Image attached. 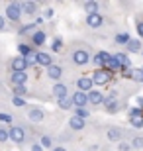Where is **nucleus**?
I'll return each mask as SVG.
<instances>
[{
  "instance_id": "obj_1",
  "label": "nucleus",
  "mask_w": 143,
  "mask_h": 151,
  "mask_svg": "<svg viewBox=\"0 0 143 151\" xmlns=\"http://www.w3.org/2000/svg\"><path fill=\"white\" fill-rule=\"evenodd\" d=\"M71 61L77 65V67H86L88 63L92 61V55L88 53V49L84 47H77V49H73L71 53Z\"/></svg>"
},
{
  "instance_id": "obj_2",
  "label": "nucleus",
  "mask_w": 143,
  "mask_h": 151,
  "mask_svg": "<svg viewBox=\"0 0 143 151\" xmlns=\"http://www.w3.org/2000/svg\"><path fill=\"white\" fill-rule=\"evenodd\" d=\"M22 16H24L22 2H10V4L6 6V10H4V18H6V20L18 24L20 20H22Z\"/></svg>"
},
{
  "instance_id": "obj_3",
  "label": "nucleus",
  "mask_w": 143,
  "mask_h": 151,
  "mask_svg": "<svg viewBox=\"0 0 143 151\" xmlns=\"http://www.w3.org/2000/svg\"><path fill=\"white\" fill-rule=\"evenodd\" d=\"M8 135H10V141H14L16 145H24L28 135H26V129L22 126H10L8 128Z\"/></svg>"
},
{
  "instance_id": "obj_4",
  "label": "nucleus",
  "mask_w": 143,
  "mask_h": 151,
  "mask_svg": "<svg viewBox=\"0 0 143 151\" xmlns=\"http://www.w3.org/2000/svg\"><path fill=\"white\" fill-rule=\"evenodd\" d=\"M90 78H92V83L96 86H104V84H108L112 81V73L106 71V69H94V73Z\"/></svg>"
},
{
  "instance_id": "obj_5",
  "label": "nucleus",
  "mask_w": 143,
  "mask_h": 151,
  "mask_svg": "<svg viewBox=\"0 0 143 151\" xmlns=\"http://www.w3.org/2000/svg\"><path fill=\"white\" fill-rule=\"evenodd\" d=\"M124 135H126V132L121 128H118V126H110V128H106V139L108 141H116V143H120V141H124Z\"/></svg>"
},
{
  "instance_id": "obj_6",
  "label": "nucleus",
  "mask_w": 143,
  "mask_h": 151,
  "mask_svg": "<svg viewBox=\"0 0 143 151\" xmlns=\"http://www.w3.org/2000/svg\"><path fill=\"white\" fill-rule=\"evenodd\" d=\"M73 100V106L75 108H88L90 104H88V94L86 92H80V90H75L71 96Z\"/></svg>"
},
{
  "instance_id": "obj_7",
  "label": "nucleus",
  "mask_w": 143,
  "mask_h": 151,
  "mask_svg": "<svg viewBox=\"0 0 143 151\" xmlns=\"http://www.w3.org/2000/svg\"><path fill=\"white\" fill-rule=\"evenodd\" d=\"M110 53L108 51H96L92 55V63H94V67L96 69H106V63L110 61Z\"/></svg>"
},
{
  "instance_id": "obj_8",
  "label": "nucleus",
  "mask_w": 143,
  "mask_h": 151,
  "mask_svg": "<svg viewBox=\"0 0 143 151\" xmlns=\"http://www.w3.org/2000/svg\"><path fill=\"white\" fill-rule=\"evenodd\" d=\"M10 69H12V73H26V69H28V61H26V57H12V61H10Z\"/></svg>"
},
{
  "instance_id": "obj_9",
  "label": "nucleus",
  "mask_w": 143,
  "mask_h": 151,
  "mask_svg": "<svg viewBox=\"0 0 143 151\" xmlns=\"http://www.w3.org/2000/svg\"><path fill=\"white\" fill-rule=\"evenodd\" d=\"M77 90H80V92H90V90H94V83H92V78L86 77V75H83V77H78L77 78Z\"/></svg>"
},
{
  "instance_id": "obj_10",
  "label": "nucleus",
  "mask_w": 143,
  "mask_h": 151,
  "mask_svg": "<svg viewBox=\"0 0 143 151\" xmlns=\"http://www.w3.org/2000/svg\"><path fill=\"white\" fill-rule=\"evenodd\" d=\"M86 26L88 28H92V29H98L104 26V16L102 14H86Z\"/></svg>"
},
{
  "instance_id": "obj_11",
  "label": "nucleus",
  "mask_w": 143,
  "mask_h": 151,
  "mask_svg": "<svg viewBox=\"0 0 143 151\" xmlns=\"http://www.w3.org/2000/svg\"><path fill=\"white\" fill-rule=\"evenodd\" d=\"M35 63L47 69V67H51V65H53V57H51V53H45V51H37V53H35Z\"/></svg>"
},
{
  "instance_id": "obj_12",
  "label": "nucleus",
  "mask_w": 143,
  "mask_h": 151,
  "mask_svg": "<svg viewBox=\"0 0 143 151\" xmlns=\"http://www.w3.org/2000/svg\"><path fill=\"white\" fill-rule=\"evenodd\" d=\"M28 118L32 122H43L45 120V110L41 106H32L28 110Z\"/></svg>"
},
{
  "instance_id": "obj_13",
  "label": "nucleus",
  "mask_w": 143,
  "mask_h": 151,
  "mask_svg": "<svg viewBox=\"0 0 143 151\" xmlns=\"http://www.w3.org/2000/svg\"><path fill=\"white\" fill-rule=\"evenodd\" d=\"M45 41H47V35H45V32H41V29H35V34L29 37V45H32L33 49H35V47H41Z\"/></svg>"
},
{
  "instance_id": "obj_14",
  "label": "nucleus",
  "mask_w": 143,
  "mask_h": 151,
  "mask_svg": "<svg viewBox=\"0 0 143 151\" xmlns=\"http://www.w3.org/2000/svg\"><path fill=\"white\" fill-rule=\"evenodd\" d=\"M51 94L55 96L57 100H59V98H67V96H69V86L63 84V83H55V86L51 88Z\"/></svg>"
},
{
  "instance_id": "obj_15",
  "label": "nucleus",
  "mask_w": 143,
  "mask_h": 151,
  "mask_svg": "<svg viewBox=\"0 0 143 151\" xmlns=\"http://www.w3.org/2000/svg\"><path fill=\"white\" fill-rule=\"evenodd\" d=\"M63 73H65V71H63V67H61V65H55V63H53V65H51V67H47V77L51 78V81H57V83H59L61 81V77H63Z\"/></svg>"
},
{
  "instance_id": "obj_16",
  "label": "nucleus",
  "mask_w": 143,
  "mask_h": 151,
  "mask_svg": "<svg viewBox=\"0 0 143 151\" xmlns=\"http://www.w3.org/2000/svg\"><path fill=\"white\" fill-rule=\"evenodd\" d=\"M84 128H86V120L77 118V116L69 118V129H73V132H80V129H84Z\"/></svg>"
},
{
  "instance_id": "obj_17",
  "label": "nucleus",
  "mask_w": 143,
  "mask_h": 151,
  "mask_svg": "<svg viewBox=\"0 0 143 151\" xmlns=\"http://www.w3.org/2000/svg\"><path fill=\"white\" fill-rule=\"evenodd\" d=\"M104 94H102V92H100V90H90V92H88V104H94V106H98V104H104Z\"/></svg>"
},
{
  "instance_id": "obj_18",
  "label": "nucleus",
  "mask_w": 143,
  "mask_h": 151,
  "mask_svg": "<svg viewBox=\"0 0 143 151\" xmlns=\"http://www.w3.org/2000/svg\"><path fill=\"white\" fill-rule=\"evenodd\" d=\"M83 10L86 12V14H98L100 12V2H96V0H84Z\"/></svg>"
},
{
  "instance_id": "obj_19",
  "label": "nucleus",
  "mask_w": 143,
  "mask_h": 151,
  "mask_svg": "<svg viewBox=\"0 0 143 151\" xmlns=\"http://www.w3.org/2000/svg\"><path fill=\"white\" fill-rule=\"evenodd\" d=\"M10 83L14 86H22L28 83V73H10Z\"/></svg>"
},
{
  "instance_id": "obj_20",
  "label": "nucleus",
  "mask_w": 143,
  "mask_h": 151,
  "mask_svg": "<svg viewBox=\"0 0 143 151\" xmlns=\"http://www.w3.org/2000/svg\"><path fill=\"white\" fill-rule=\"evenodd\" d=\"M102 106H104V110H106L108 114H116L118 110H120V102H118V100H114V98H110V96H108V98L104 100V104H102Z\"/></svg>"
},
{
  "instance_id": "obj_21",
  "label": "nucleus",
  "mask_w": 143,
  "mask_h": 151,
  "mask_svg": "<svg viewBox=\"0 0 143 151\" xmlns=\"http://www.w3.org/2000/svg\"><path fill=\"white\" fill-rule=\"evenodd\" d=\"M22 10L26 16H35L39 12V4L37 2H22Z\"/></svg>"
},
{
  "instance_id": "obj_22",
  "label": "nucleus",
  "mask_w": 143,
  "mask_h": 151,
  "mask_svg": "<svg viewBox=\"0 0 143 151\" xmlns=\"http://www.w3.org/2000/svg\"><path fill=\"white\" fill-rule=\"evenodd\" d=\"M37 51L33 49L29 43H18V55L20 57H29V55H35Z\"/></svg>"
},
{
  "instance_id": "obj_23",
  "label": "nucleus",
  "mask_w": 143,
  "mask_h": 151,
  "mask_svg": "<svg viewBox=\"0 0 143 151\" xmlns=\"http://www.w3.org/2000/svg\"><path fill=\"white\" fill-rule=\"evenodd\" d=\"M116 59H118V63L121 65V69H132V59L127 57V53H124V51H120V53H116Z\"/></svg>"
},
{
  "instance_id": "obj_24",
  "label": "nucleus",
  "mask_w": 143,
  "mask_h": 151,
  "mask_svg": "<svg viewBox=\"0 0 143 151\" xmlns=\"http://www.w3.org/2000/svg\"><path fill=\"white\" fill-rule=\"evenodd\" d=\"M126 49H127V53H139L141 51V39L139 37H135V39H129V43L126 45Z\"/></svg>"
},
{
  "instance_id": "obj_25",
  "label": "nucleus",
  "mask_w": 143,
  "mask_h": 151,
  "mask_svg": "<svg viewBox=\"0 0 143 151\" xmlns=\"http://www.w3.org/2000/svg\"><path fill=\"white\" fill-rule=\"evenodd\" d=\"M106 71H110V73L114 75V73H118V71H124V69H121V65L118 63V59L112 55V57H110V61L106 63Z\"/></svg>"
},
{
  "instance_id": "obj_26",
  "label": "nucleus",
  "mask_w": 143,
  "mask_h": 151,
  "mask_svg": "<svg viewBox=\"0 0 143 151\" xmlns=\"http://www.w3.org/2000/svg\"><path fill=\"white\" fill-rule=\"evenodd\" d=\"M35 28H37V26H35V24H24L22 28L18 29V35H29V37H32L33 34H35Z\"/></svg>"
},
{
  "instance_id": "obj_27",
  "label": "nucleus",
  "mask_w": 143,
  "mask_h": 151,
  "mask_svg": "<svg viewBox=\"0 0 143 151\" xmlns=\"http://www.w3.org/2000/svg\"><path fill=\"white\" fill-rule=\"evenodd\" d=\"M57 106H59V110H73V100H71V96H67V98H59L57 100Z\"/></svg>"
},
{
  "instance_id": "obj_28",
  "label": "nucleus",
  "mask_w": 143,
  "mask_h": 151,
  "mask_svg": "<svg viewBox=\"0 0 143 151\" xmlns=\"http://www.w3.org/2000/svg\"><path fill=\"white\" fill-rule=\"evenodd\" d=\"M129 34H127V32H120V34H116L114 35V41L116 43H120V45H127L129 43Z\"/></svg>"
},
{
  "instance_id": "obj_29",
  "label": "nucleus",
  "mask_w": 143,
  "mask_h": 151,
  "mask_svg": "<svg viewBox=\"0 0 143 151\" xmlns=\"http://www.w3.org/2000/svg\"><path fill=\"white\" fill-rule=\"evenodd\" d=\"M39 143H41V147H43V149H53V147H55V141H53V137H51V135H41V141H39Z\"/></svg>"
},
{
  "instance_id": "obj_30",
  "label": "nucleus",
  "mask_w": 143,
  "mask_h": 151,
  "mask_svg": "<svg viewBox=\"0 0 143 151\" xmlns=\"http://www.w3.org/2000/svg\"><path fill=\"white\" fill-rule=\"evenodd\" d=\"M132 147L133 149H143V135H137V134H133L132 135Z\"/></svg>"
},
{
  "instance_id": "obj_31",
  "label": "nucleus",
  "mask_w": 143,
  "mask_h": 151,
  "mask_svg": "<svg viewBox=\"0 0 143 151\" xmlns=\"http://www.w3.org/2000/svg\"><path fill=\"white\" fill-rule=\"evenodd\" d=\"M63 45H65L63 37H55L53 41H51V51H53V53H59V51L63 49Z\"/></svg>"
},
{
  "instance_id": "obj_32",
  "label": "nucleus",
  "mask_w": 143,
  "mask_h": 151,
  "mask_svg": "<svg viewBox=\"0 0 143 151\" xmlns=\"http://www.w3.org/2000/svg\"><path fill=\"white\" fill-rule=\"evenodd\" d=\"M12 92H14V96L24 98V96L28 94V86H26V84H22V86H14V88H12Z\"/></svg>"
},
{
  "instance_id": "obj_33",
  "label": "nucleus",
  "mask_w": 143,
  "mask_h": 151,
  "mask_svg": "<svg viewBox=\"0 0 143 151\" xmlns=\"http://www.w3.org/2000/svg\"><path fill=\"white\" fill-rule=\"evenodd\" d=\"M73 110H75V114H73V116L83 118V120H86V118L90 116V112H88V108H73Z\"/></svg>"
},
{
  "instance_id": "obj_34",
  "label": "nucleus",
  "mask_w": 143,
  "mask_h": 151,
  "mask_svg": "<svg viewBox=\"0 0 143 151\" xmlns=\"http://www.w3.org/2000/svg\"><path fill=\"white\" fill-rule=\"evenodd\" d=\"M127 116L129 118H139V116H143V110L137 108V106H132V108H127Z\"/></svg>"
},
{
  "instance_id": "obj_35",
  "label": "nucleus",
  "mask_w": 143,
  "mask_h": 151,
  "mask_svg": "<svg viewBox=\"0 0 143 151\" xmlns=\"http://www.w3.org/2000/svg\"><path fill=\"white\" fill-rule=\"evenodd\" d=\"M129 124H132V128L141 129L143 128V116H139V118H129Z\"/></svg>"
},
{
  "instance_id": "obj_36",
  "label": "nucleus",
  "mask_w": 143,
  "mask_h": 151,
  "mask_svg": "<svg viewBox=\"0 0 143 151\" xmlns=\"http://www.w3.org/2000/svg\"><path fill=\"white\" fill-rule=\"evenodd\" d=\"M6 141H10V135H8V129L4 126H0V143H6Z\"/></svg>"
},
{
  "instance_id": "obj_37",
  "label": "nucleus",
  "mask_w": 143,
  "mask_h": 151,
  "mask_svg": "<svg viewBox=\"0 0 143 151\" xmlns=\"http://www.w3.org/2000/svg\"><path fill=\"white\" fill-rule=\"evenodd\" d=\"M12 122H14V118H12L10 114L0 112V124H10V126H12Z\"/></svg>"
},
{
  "instance_id": "obj_38",
  "label": "nucleus",
  "mask_w": 143,
  "mask_h": 151,
  "mask_svg": "<svg viewBox=\"0 0 143 151\" xmlns=\"http://www.w3.org/2000/svg\"><path fill=\"white\" fill-rule=\"evenodd\" d=\"M12 104H14L16 108H24V106H26V100L20 98V96H12Z\"/></svg>"
},
{
  "instance_id": "obj_39",
  "label": "nucleus",
  "mask_w": 143,
  "mask_h": 151,
  "mask_svg": "<svg viewBox=\"0 0 143 151\" xmlns=\"http://www.w3.org/2000/svg\"><path fill=\"white\" fill-rule=\"evenodd\" d=\"M118 149L120 151H133V147H132L129 141H120V143H118Z\"/></svg>"
},
{
  "instance_id": "obj_40",
  "label": "nucleus",
  "mask_w": 143,
  "mask_h": 151,
  "mask_svg": "<svg viewBox=\"0 0 143 151\" xmlns=\"http://www.w3.org/2000/svg\"><path fill=\"white\" fill-rule=\"evenodd\" d=\"M53 16H55V10H53V8H45L43 10V18L45 20H51Z\"/></svg>"
},
{
  "instance_id": "obj_41",
  "label": "nucleus",
  "mask_w": 143,
  "mask_h": 151,
  "mask_svg": "<svg viewBox=\"0 0 143 151\" xmlns=\"http://www.w3.org/2000/svg\"><path fill=\"white\" fill-rule=\"evenodd\" d=\"M121 75H124V78H133L135 69H124V71H121Z\"/></svg>"
},
{
  "instance_id": "obj_42",
  "label": "nucleus",
  "mask_w": 143,
  "mask_h": 151,
  "mask_svg": "<svg viewBox=\"0 0 143 151\" xmlns=\"http://www.w3.org/2000/svg\"><path fill=\"white\" fill-rule=\"evenodd\" d=\"M135 29H137V35H139V39H143V22H141V20L137 22V26H135Z\"/></svg>"
},
{
  "instance_id": "obj_43",
  "label": "nucleus",
  "mask_w": 143,
  "mask_h": 151,
  "mask_svg": "<svg viewBox=\"0 0 143 151\" xmlns=\"http://www.w3.org/2000/svg\"><path fill=\"white\" fill-rule=\"evenodd\" d=\"M133 81L143 83V73H141V69H137V71H135V75H133Z\"/></svg>"
},
{
  "instance_id": "obj_44",
  "label": "nucleus",
  "mask_w": 143,
  "mask_h": 151,
  "mask_svg": "<svg viewBox=\"0 0 143 151\" xmlns=\"http://www.w3.org/2000/svg\"><path fill=\"white\" fill-rule=\"evenodd\" d=\"M29 151H43V147H41V143L33 141V143H32V147H29Z\"/></svg>"
},
{
  "instance_id": "obj_45",
  "label": "nucleus",
  "mask_w": 143,
  "mask_h": 151,
  "mask_svg": "<svg viewBox=\"0 0 143 151\" xmlns=\"http://www.w3.org/2000/svg\"><path fill=\"white\" fill-rule=\"evenodd\" d=\"M4 29H6V18L0 14V32H4Z\"/></svg>"
},
{
  "instance_id": "obj_46",
  "label": "nucleus",
  "mask_w": 143,
  "mask_h": 151,
  "mask_svg": "<svg viewBox=\"0 0 143 151\" xmlns=\"http://www.w3.org/2000/svg\"><path fill=\"white\" fill-rule=\"evenodd\" d=\"M135 102H137V108H141V110H143V96H137Z\"/></svg>"
},
{
  "instance_id": "obj_47",
  "label": "nucleus",
  "mask_w": 143,
  "mask_h": 151,
  "mask_svg": "<svg viewBox=\"0 0 143 151\" xmlns=\"http://www.w3.org/2000/svg\"><path fill=\"white\" fill-rule=\"evenodd\" d=\"M51 151H69V149H67L65 145H55V147H53Z\"/></svg>"
},
{
  "instance_id": "obj_48",
  "label": "nucleus",
  "mask_w": 143,
  "mask_h": 151,
  "mask_svg": "<svg viewBox=\"0 0 143 151\" xmlns=\"http://www.w3.org/2000/svg\"><path fill=\"white\" fill-rule=\"evenodd\" d=\"M33 24H35V26H41V24H43V18H35Z\"/></svg>"
},
{
  "instance_id": "obj_49",
  "label": "nucleus",
  "mask_w": 143,
  "mask_h": 151,
  "mask_svg": "<svg viewBox=\"0 0 143 151\" xmlns=\"http://www.w3.org/2000/svg\"><path fill=\"white\" fill-rule=\"evenodd\" d=\"M141 73H143V67H141Z\"/></svg>"
}]
</instances>
